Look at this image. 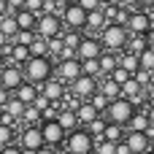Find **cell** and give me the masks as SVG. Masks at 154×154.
Here are the masks:
<instances>
[{
  "label": "cell",
  "instance_id": "48",
  "mask_svg": "<svg viewBox=\"0 0 154 154\" xmlns=\"http://www.w3.org/2000/svg\"><path fill=\"white\" fill-rule=\"evenodd\" d=\"M152 108H154V97H152Z\"/></svg>",
  "mask_w": 154,
  "mask_h": 154
},
{
  "label": "cell",
  "instance_id": "20",
  "mask_svg": "<svg viewBox=\"0 0 154 154\" xmlns=\"http://www.w3.org/2000/svg\"><path fill=\"white\" fill-rule=\"evenodd\" d=\"M14 97H16L22 106H32V100L38 97V87H32V84H27V81H24V84L16 89V95H14Z\"/></svg>",
  "mask_w": 154,
  "mask_h": 154
},
{
  "label": "cell",
  "instance_id": "2",
  "mask_svg": "<svg viewBox=\"0 0 154 154\" xmlns=\"http://www.w3.org/2000/svg\"><path fill=\"white\" fill-rule=\"evenodd\" d=\"M127 30H122V27H116V24H106L103 27V32H100V46H106L108 51H114V54H122L125 51V46H127Z\"/></svg>",
  "mask_w": 154,
  "mask_h": 154
},
{
  "label": "cell",
  "instance_id": "17",
  "mask_svg": "<svg viewBox=\"0 0 154 154\" xmlns=\"http://www.w3.org/2000/svg\"><path fill=\"white\" fill-rule=\"evenodd\" d=\"M62 130H65V135H70V133H76L79 130V122H76V111H68V108H62L60 114H57V119H54Z\"/></svg>",
  "mask_w": 154,
  "mask_h": 154
},
{
  "label": "cell",
  "instance_id": "9",
  "mask_svg": "<svg viewBox=\"0 0 154 154\" xmlns=\"http://www.w3.org/2000/svg\"><path fill=\"white\" fill-rule=\"evenodd\" d=\"M70 87H73V97H79L84 103H89L97 95V79H89V76H79Z\"/></svg>",
  "mask_w": 154,
  "mask_h": 154
},
{
  "label": "cell",
  "instance_id": "1",
  "mask_svg": "<svg viewBox=\"0 0 154 154\" xmlns=\"http://www.w3.org/2000/svg\"><path fill=\"white\" fill-rule=\"evenodd\" d=\"M22 76H24V81L32 84V87L46 84V81L51 79V60H49V57H30V60L24 62V68H22Z\"/></svg>",
  "mask_w": 154,
  "mask_h": 154
},
{
  "label": "cell",
  "instance_id": "8",
  "mask_svg": "<svg viewBox=\"0 0 154 154\" xmlns=\"http://www.w3.org/2000/svg\"><path fill=\"white\" fill-rule=\"evenodd\" d=\"M100 54H103L100 41L92 38V35H84L81 43H79V49H76V60H79V62H87V60H97Z\"/></svg>",
  "mask_w": 154,
  "mask_h": 154
},
{
  "label": "cell",
  "instance_id": "33",
  "mask_svg": "<svg viewBox=\"0 0 154 154\" xmlns=\"http://www.w3.org/2000/svg\"><path fill=\"white\" fill-rule=\"evenodd\" d=\"M81 76L97 79V76H100V65H97V60H87V62H81Z\"/></svg>",
  "mask_w": 154,
  "mask_h": 154
},
{
  "label": "cell",
  "instance_id": "44",
  "mask_svg": "<svg viewBox=\"0 0 154 154\" xmlns=\"http://www.w3.org/2000/svg\"><path fill=\"white\" fill-rule=\"evenodd\" d=\"M35 154H57V149H49V146H43V149H38Z\"/></svg>",
  "mask_w": 154,
  "mask_h": 154
},
{
  "label": "cell",
  "instance_id": "36",
  "mask_svg": "<svg viewBox=\"0 0 154 154\" xmlns=\"http://www.w3.org/2000/svg\"><path fill=\"white\" fill-rule=\"evenodd\" d=\"M89 106H92V108H95L97 114H103V111H108V106H111V103H108V100H106V97H103V95L97 92V95H95V97L89 100Z\"/></svg>",
  "mask_w": 154,
  "mask_h": 154
},
{
  "label": "cell",
  "instance_id": "41",
  "mask_svg": "<svg viewBox=\"0 0 154 154\" xmlns=\"http://www.w3.org/2000/svg\"><path fill=\"white\" fill-rule=\"evenodd\" d=\"M0 154H24V152H22L19 146H14V143H11V146H5V149H0Z\"/></svg>",
  "mask_w": 154,
  "mask_h": 154
},
{
  "label": "cell",
  "instance_id": "11",
  "mask_svg": "<svg viewBox=\"0 0 154 154\" xmlns=\"http://www.w3.org/2000/svg\"><path fill=\"white\" fill-rule=\"evenodd\" d=\"M57 81L60 84H73L79 76H81V62L79 60H62L60 65H57Z\"/></svg>",
  "mask_w": 154,
  "mask_h": 154
},
{
  "label": "cell",
  "instance_id": "43",
  "mask_svg": "<svg viewBox=\"0 0 154 154\" xmlns=\"http://www.w3.org/2000/svg\"><path fill=\"white\" fill-rule=\"evenodd\" d=\"M116 154H133V152L127 149V143H125V141H119V143H116Z\"/></svg>",
  "mask_w": 154,
  "mask_h": 154
},
{
  "label": "cell",
  "instance_id": "10",
  "mask_svg": "<svg viewBox=\"0 0 154 154\" xmlns=\"http://www.w3.org/2000/svg\"><path fill=\"white\" fill-rule=\"evenodd\" d=\"M62 22H65L73 32H79V30H84V24H87V14L81 11L79 3H68V8H65V14H62Z\"/></svg>",
  "mask_w": 154,
  "mask_h": 154
},
{
  "label": "cell",
  "instance_id": "24",
  "mask_svg": "<svg viewBox=\"0 0 154 154\" xmlns=\"http://www.w3.org/2000/svg\"><path fill=\"white\" fill-rule=\"evenodd\" d=\"M138 70L154 73V49H146V51L138 54Z\"/></svg>",
  "mask_w": 154,
  "mask_h": 154
},
{
  "label": "cell",
  "instance_id": "37",
  "mask_svg": "<svg viewBox=\"0 0 154 154\" xmlns=\"http://www.w3.org/2000/svg\"><path fill=\"white\" fill-rule=\"evenodd\" d=\"M11 141H14V127H5V125H0V149L11 146Z\"/></svg>",
  "mask_w": 154,
  "mask_h": 154
},
{
  "label": "cell",
  "instance_id": "12",
  "mask_svg": "<svg viewBox=\"0 0 154 154\" xmlns=\"http://www.w3.org/2000/svg\"><path fill=\"white\" fill-rule=\"evenodd\" d=\"M0 79H3V89L5 92H16L22 84H24V76H22V68L19 65H8L0 70Z\"/></svg>",
  "mask_w": 154,
  "mask_h": 154
},
{
  "label": "cell",
  "instance_id": "16",
  "mask_svg": "<svg viewBox=\"0 0 154 154\" xmlns=\"http://www.w3.org/2000/svg\"><path fill=\"white\" fill-rule=\"evenodd\" d=\"M14 22H16V30H22V32H35V22H38V16H32L30 11L19 8V11L14 14Z\"/></svg>",
  "mask_w": 154,
  "mask_h": 154
},
{
  "label": "cell",
  "instance_id": "22",
  "mask_svg": "<svg viewBox=\"0 0 154 154\" xmlns=\"http://www.w3.org/2000/svg\"><path fill=\"white\" fill-rule=\"evenodd\" d=\"M119 68L125 70V73H138V54H130V51H122L119 54Z\"/></svg>",
  "mask_w": 154,
  "mask_h": 154
},
{
  "label": "cell",
  "instance_id": "18",
  "mask_svg": "<svg viewBox=\"0 0 154 154\" xmlns=\"http://www.w3.org/2000/svg\"><path fill=\"white\" fill-rule=\"evenodd\" d=\"M97 65H100V73H114L116 68H119V54H114V51H103L100 57H97Z\"/></svg>",
  "mask_w": 154,
  "mask_h": 154
},
{
  "label": "cell",
  "instance_id": "30",
  "mask_svg": "<svg viewBox=\"0 0 154 154\" xmlns=\"http://www.w3.org/2000/svg\"><path fill=\"white\" fill-rule=\"evenodd\" d=\"M122 127H116V125H106V133H103V141H108V143H119L122 141Z\"/></svg>",
  "mask_w": 154,
  "mask_h": 154
},
{
  "label": "cell",
  "instance_id": "38",
  "mask_svg": "<svg viewBox=\"0 0 154 154\" xmlns=\"http://www.w3.org/2000/svg\"><path fill=\"white\" fill-rule=\"evenodd\" d=\"M108 79H111V81H116V84H119V87H122V84H125V81H127V79H130V73H125V70H122V68H116V70H114V73H111V76H108Z\"/></svg>",
  "mask_w": 154,
  "mask_h": 154
},
{
  "label": "cell",
  "instance_id": "26",
  "mask_svg": "<svg viewBox=\"0 0 154 154\" xmlns=\"http://www.w3.org/2000/svg\"><path fill=\"white\" fill-rule=\"evenodd\" d=\"M146 130H149V116L135 111V116L130 119V133H146Z\"/></svg>",
  "mask_w": 154,
  "mask_h": 154
},
{
  "label": "cell",
  "instance_id": "21",
  "mask_svg": "<svg viewBox=\"0 0 154 154\" xmlns=\"http://www.w3.org/2000/svg\"><path fill=\"white\" fill-rule=\"evenodd\" d=\"M100 95H103L108 103H114V100H119V97H122L119 84H116V81H111V79H103V84H100Z\"/></svg>",
  "mask_w": 154,
  "mask_h": 154
},
{
  "label": "cell",
  "instance_id": "27",
  "mask_svg": "<svg viewBox=\"0 0 154 154\" xmlns=\"http://www.w3.org/2000/svg\"><path fill=\"white\" fill-rule=\"evenodd\" d=\"M8 57L14 60V65L27 62V60H30V49H24V46H14V43H11V54H8Z\"/></svg>",
  "mask_w": 154,
  "mask_h": 154
},
{
  "label": "cell",
  "instance_id": "23",
  "mask_svg": "<svg viewBox=\"0 0 154 154\" xmlns=\"http://www.w3.org/2000/svg\"><path fill=\"white\" fill-rule=\"evenodd\" d=\"M24 108H27V106H22V103H19L16 97H11V100H8V103L3 106V111H5V114H8V116H11L14 122H19V119H22V114H24Z\"/></svg>",
  "mask_w": 154,
  "mask_h": 154
},
{
  "label": "cell",
  "instance_id": "15",
  "mask_svg": "<svg viewBox=\"0 0 154 154\" xmlns=\"http://www.w3.org/2000/svg\"><path fill=\"white\" fill-rule=\"evenodd\" d=\"M41 95H43L49 103H62V97H65V84H60L57 79H49L46 84H41Z\"/></svg>",
  "mask_w": 154,
  "mask_h": 154
},
{
  "label": "cell",
  "instance_id": "13",
  "mask_svg": "<svg viewBox=\"0 0 154 154\" xmlns=\"http://www.w3.org/2000/svg\"><path fill=\"white\" fill-rule=\"evenodd\" d=\"M22 152H38V149H43V138H41V127H24V133H22Z\"/></svg>",
  "mask_w": 154,
  "mask_h": 154
},
{
  "label": "cell",
  "instance_id": "5",
  "mask_svg": "<svg viewBox=\"0 0 154 154\" xmlns=\"http://www.w3.org/2000/svg\"><path fill=\"white\" fill-rule=\"evenodd\" d=\"M35 35L43 38V41H51V38H60L62 35V22L51 14H41L38 22H35Z\"/></svg>",
  "mask_w": 154,
  "mask_h": 154
},
{
  "label": "cell",
  "instance_id": "40",
  "mask_svg": "<svg viewBox=\"0 0 154 154\" xmlns=\"http://www.w3.org/2000/svg\"><path fill=\"white\" fill-rule=\"evenodd\" d=\"M62 60H76V51L73 49H62V54H60V62Z\"/></svg>",
  "mask_w": 154,
  "mask_h": 154
},
{
  "label": "cell",
  "instance_id": "45",
  "mask_svg": "<svg viewBox=\"0 0 154 154\" xmlns=\"http://www.w3.org/2000/svg\"><path fill=\"white\" fill-rule=\"evenodd\" d=\"M0 70H3V57H0Z\"/></svg>",
  "mask_w": 154,
  "mask_h": 154
},
{
  "label": "cell",
  "instance_id": "3",
  "mask_svg": "<svg viewBox=\"0 0 154 154\" xmlns=\"http://www.w3.org/2000/svg\"><path fill=\"white\" fill-rule=\"evenodd\" d=\"M106 114H108V119H106L108 125H116V127L125 130V127L130 125V119L135 116V106H133L130 100H122V97H119V100H114V103L108 106Z\"/></svg>",
  "mask_w": 154,
  "mask_h": 154
},
{
  "label": "cell",
  "instance_id": "25",
  "mask_svg": "<svg viewBox=\"0 0 154 154\" xmlns=\"http://www.w3.org/2000/svg\"><path fill=\"white\" fill-rule=\"evenodd\" d=\"M84 27H89V30H100L103 32V27H106V16H103V11H92V14H87V24Z\"/></svg>",
  "mask_w": 154,
  "mask_h": 154
},
{
  "label": "cell",
  "instance_id": "47",
  "mask_svg": "<svg viewBox=\"0 0 154 154\" xmlns=\"http://www.w3.org/2000/svg\"><path fill=\"white\" fill-rule=\"evenodd\" d=\"M0 119H3V108H0Z\"/></svg>",
  "mask_w": 154,
  "mask_h": 154
},
{
  "label": "cell",
  "instance_id": "29",
  "mask_svg": "<svg viewBox=\"0 0 154 154\" xmlns=\"http://www.w3.org/2000/svg\"><path fill=\"white\" fill-rule=\"evenodd\" d=\"M106 125H108V122H106L103 116H100V119H95V122L89 125V130H87V133L92 135V141H95V138H97V141H103V133H106Z\"/></svg>",
  "mask_w": 154,
  "mask_h": 154
},
{
  "label": "cell",
  "instance_id": "4",
  "mask_svg": "<svg viewBox=\"0 0 154 154\" xmlns=\"http://www.w3.org/2000/svg\"><path fill=\"white\" fill-rule=\"evenodd\" d=\"M127 35H135V38H146L152 32V14L146 11H130V19H127Z\"/></svg>",
  "mask_w": 154,
  "mask_h": 154
},
{
  "label": "cell",
  "instance_id": "19",
  "mask_svg": "<svg viewBox=\"0 0 154 154\" xmlns=\"http://www.w3.org/2000/svg\"><path fill=\"white\" fill-rule=\"evenodd\" d=\"M95 119H100V114H97L89 103H81V106L76 108V122H79V125H87V127H89Z\"/></svg>",
  "mask_w": 154,
  "mask_h": 154
},
{
  "label": "cell",
  "instance_id": "28",
  "mask_svg": "<svg viewBox=\"0 0 154 154\" xmlns=\"http://www.w3.org/2000/svg\"><path fill=\"white\" fill-rule=\"evenodd\" d=\"M19 122H27V127H38V122H41V111H35L32 106H27Z\"/></svg>",
  "mask_w": 154,
  "mask_h": 154
},
{
  "label": "cell",
  "instance_id": "31",
  "mask_svg": "<svg viewBox=\"0 0 154 154\" xmlns=\"http://www.w3.org/2000/svg\"><path fill=\"white\" fill-rule=\"evenodd\" d=\"M127 19H130V11H127L125 5H119V8H116V14L111 16V24H116V27H122V30H125V27H127Z\"/></svg>",
  "mask_w": 154,
  "mask_h": 154
},
{
  "label": "cell",
  "instance_id": "32",
  "mask_svg": "<svg viewBox=\"0 0 154 154\" xmlns=\"http://www.w3.org/2000/svg\"><path fill=\"white\" fill-rule=\"evenodd\" d=\"M60 38H62V46H65V49H73V51H76L84 35H79V32H73V30H70V32H65V35H60Z\"/></svg>",
  "mask_w": 154,
  "mask_h": 154
},
{
  "label": "cell",
  "instance_id": "7",
  "mask_svg": "<svg viewBox=\"0 0 154 154\" xmlns=\"http://www.w3.org/2000/svg\"><path fill=\"white\" fill-rule=\"evenodd\" d=\"M41 127V138H43V146H49V149H57L60 143H65V130L57 125V122H43V125H38Z\"/></svg>",
  "mask_w": 154,
  "mask_h": 154
},
{
  "label": "cell",
  "instance_id": "35",
  "mask_svg": "<svg viewBox=\"0 0 154 154\" xmlns=\"http://www.w3.org/2000/svg\"><path fill=\"white\" fill-rule=\"evenodd\" d=\"M46 49H49V57H60L62 54V38H51V41H46Z\"/></svg>",
  "mask_w": 154,
  "mask_h": 154
},
{
  "label": "cell",
  "instance_id": "46",
  "mask_svg": "<svg viewBox=\"0 0 154 154\" xmlns=\"http://www.w3.org/2000/svg\"><path fill=\"white\" fill-rule=\"evenodd\" d=\"M0 89H3V79H0Z\"/></svg>",
  "mask_w": 154,
  "mask_h": 154
},
{
  "label": "cell",
  "instance_id": "14",
  "mask_svg": "<svg viewBox=\"0 0 154 154\" xmlns=\"http://www.w3.org/2000/svg\"><path fill=\"white\" fill-rule=\"evenodd\" d=\"M122 141L127 143V149H130L133 154H146L149 146H152L149 133H127V138H122Z\"/></svg>",
  "mask_w": 154,
  "mask_h": 154
},
{
  "label": "cell",
  "instance_id": "34",
  "mask_svg": "<svg viewBox=\"0 0 154 154\" xmlns=\"http://www.w3.org/2000/svg\"><path fill=\"white\" fill-rule=\"evenodd\" d=\"M30 57H49V49H46V41H43V38H35V41H32Z\"/></svg>",
  "mask_w": 154,
  "mask_h": 154
},
{
  "label": "cell",
  "instance_id": "42",
  "mask_svg": "<svg viewBox=\"0 0 154 154\" xmlns=\"http://www.w3.org/2000/svg\"><path fill=\"white\" fill-rule=\"evenodd\" d=\"M43 14H51L54 16V0H43Z\"/></svg>",
  "mask_w": 154,
  "mask_h": 154
},
{
  "label": "cell",
  "instance_id": "6",
  "mask_svg": "<svg viewBox=\"0 0 154 154\" xmlns=\"http://www.w3.org/2000/svg\"><path fill=\"white\" fill-rule=\"evenodd\" d=\"M65 143H68V154H92V149H95V141H92V135L87 130L70 133L65 138Z\"/></svg>",
  "mask_w": 154,
  "mask_h": 154
},
{
  "label": "cell",
  "instance_id": "39",
  "mask_svg": "<svg viewBox=\"0 0 154 154\" xmlns=\"http://www.w3.org/2000/svg\"><path fill=\"white\" fill-rule=\"evenodd\" d=\"M133 79H135L141 87H146V84L152 81V73H146V70H138V73H133Z\"/></svg>",
  "mask_w": 154,
  "mask_h": 154
}]
</instances>
